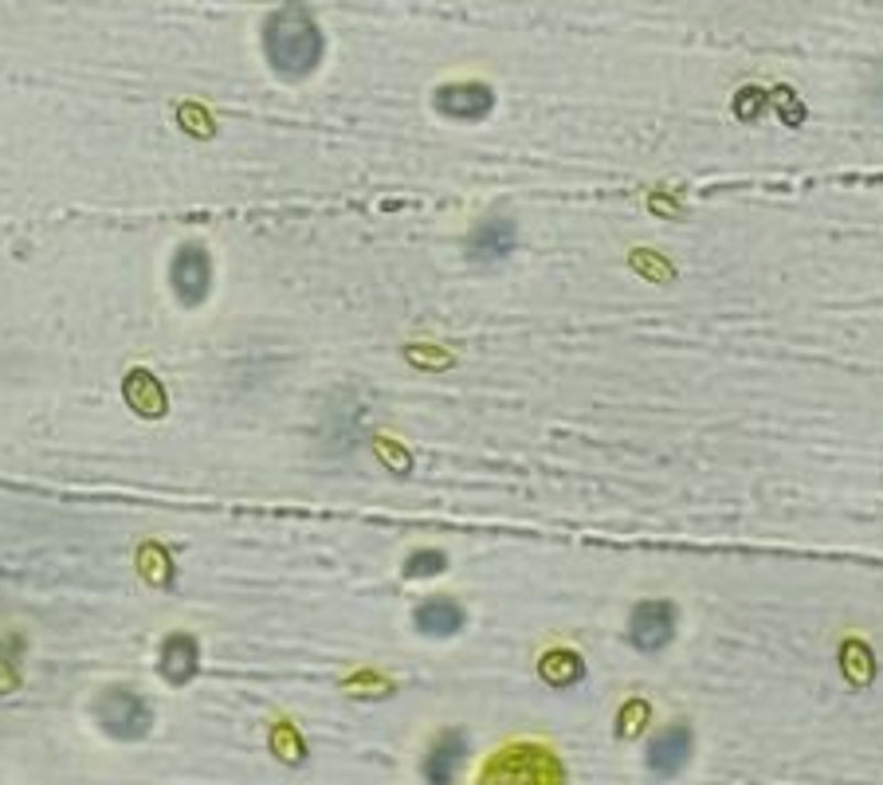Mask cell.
I'll return each mask as SVG.
<instances>
[{
  "label": "cell",
  "mask_w": 883,
  "mask_h": 785,
  "mask_svg": "<svg viewBox=\"0 0 883 785\" xmlns=\"http://www.w3.org/2000/svg\"><path fill=\"white\" fill-rule=\"evenodd\" d=\"M264 55L283 79H307L322 63V32L307 9L287 4L264 24Z\"/></svg>",
  "instance_id": "cell-1"
},
{
  "label": "cell",
  "mask_w": 883,
  "mask_h": 785,
  "mask_svg": "<svg viewBox=\"0 0 883 785\" xmlns=\"http://www.w3.org/2000/svg\"><path fill=\"white\" fill-rule=\"evenodd\" d=\"M95 715H98V726H103L110 739H123V742L146 739L153 726L150 703L130 688H106L95 703Z\"/></svg>",
  "instance_id": "cell-2"
},
{
  "label": "cell",
  "mask_w": 883,
  "mask_h": 785,
  "mask_svg": "<svg viewBox=\"0 0 883 785\" xmlns=\"http://www.w3.org/2000/svg\"><path fill=\"white\" fill-rule=\"evenodd\" d=\"M487 785H562V774H557L554 759L522 746V751L494 762L491 774H487Z\"/></svg>",
  "instance_id": "cell-3"
},
{
  "label": "cell",
  "mask_w": 883,
  "mask_h": 785,
  "mask_svg": "<svg viewBox=\"0 0 883 785\" xmlns=\"http://www.w3.org/2000/svg\"><path fill=\"white\" fill-rule=\"evenodd\" d=\"M671 628H675V613L663 601H640L628 620V636L640 653H660L671 640Z\"/></svg>",
  "instance_id": "cell-4"
},
{
  "label": "cell",
  "mask_w": 883,
  "mask_h": 785,
  "mask_svg": "<svg viewBox=\"0 0 883 785\" xmlns=\"http://www.w3.org/2000/svg\"><path fill=\"white\" fill-rule=\"evenodd\" d=\"M169 275H173V291L181 295V303H201L212 283V264H209V256H204V247L201 244L181 247Z\"/></svg>",
  "instance_id": "cell-5"
},
{
  "label": "cell",
  "mask_w": 883,
  "mask_h": 785,
  "mask_svg": "<svg viewBox=\"0 0 883 785\" xmlns=\"http://www.w3.org/2000/svg\"><path fill=\"white\" fill-rule=\"evenodd\" d=\"M691 751H695V742H691L688 726H668V731H660L648 742V770L660 777L680 774V770L688 766Z\"/></svg>",
  "instance_id": "cell-6"
},
{
  "label": "cell",
  "mask_w": 883,
  "mask_h": 785,
  "mask_svg": "<svg viewBox=\"0 0 883 785\" xmlns=\"http://www.w3.org/2000/svg\"><path fill=\"white\" fill-rule=\"evenodd\" d=\"M514 247V224L507 216H487L468 240V256L476 264H499V259L511 256Z\"/></svg>",
  "instance_id": "cell-7"
},
{
  "label": "cell",
  "mask_w": 883,
  "mask_h": 785,
  "mask_svg": "<svg viewBox=\"0 0 883 785\" xmlns=\"http://www.w3.org/2000/svg\"><path fill=\"white\" fill-rule=\"evenodd\" d=\"M436 106L451 118H483L494 106V95L483 83H451L436 91Z\"/></svg>",
  "instance_id": "cell-8"
},
{
  "label": "cell",
  "mask_w": 883,
  "mask_h": 785,
  "mask_svg": "<svg viewBox=\"0 0 883 785\" xmlns=\"http://www.w3.org/2000/svg\"><path fill=\"white\" fill-rule=\"evenodd\" d=\"M464 754H468V742H464V734H456V731L444 734L433 751H428V759H424V782H428V785H451V777H456V766L464 762Z\"/></svg>",
  "instance_id": "cell-9"
},
{
  "label": "cell",
  "mask_w": 883,
  "mask_h": 785,
  "mask_svg": "<svg viewBox=\"0 0 883 785\" xmlns=\"http://www.w3.org/2000/svg\"><path fill=\"white\" fill-rule=\"evenodd\" d=\"M158 668H161V676H166L169 683L193 680V671H196V640H193V636H181V633L169 636L166 645H161Z\"/></svg>",
  "instance_id": "cell-10"
},
{
  "label": "cell",
  "mask_w": 883,
  "mask_h": 785,
  "mask_svg": "<svg viewBox=\"0 0 883 785\" xmlns=\"http://www.w3.org/2000/svg\"><path fill=\"white\" fill-rule=\"evenodd\" d=\"M459 625H464V609H459L456 601H448V597H433V601H424L421 609H416V628H421L424 636H451V633H459Z\"/></svg>",
  "instance_id": "cell-11"
},
{
  "label": "cell",
  "mask_w": 883,
  "mask_h": 785,
  "mask_svg": "<svg viewBox=\"0 0 883 785\" xmlns=\"http://www.w3.org/2000/svg\"><path fill=\"white\" fill-rule=\"evenodd\" d=\"M20 683V645L17 640H0V696Z\"/></svg>",
  "instance_id": "cell-12"
},
{
  "label": "cell",
  "mask_w": 883,
  "mask_h": 785,
  "mask_svg": "<svg viewBox=\"0 0 883 785\" xmlns=\"http://www.w3.org/2000/svg\"><path fill=\"white\" fill-rule=\"evenodd\" d=\"M444 554L440 550H416L413 558L405 562V574L408 577H433V574H444Z\"/></svg>",
  "instance_id": "cell-13"
}]
</instances>
